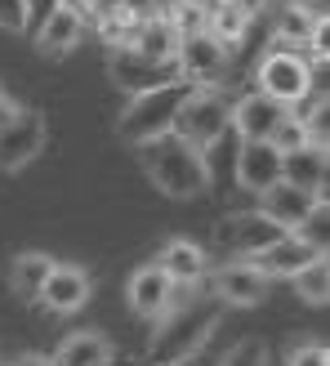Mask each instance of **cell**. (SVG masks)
<instances>
[{
	"label": "cell",
	"instance_id": "cb8c5ba5",
	"mask_svg": "<svg viewBox=\"0 0 330 366\" xmlns=\"http://www.w3.org/2000/svg\"><path fill=\"white\" fill-rule=\"evenodd\" d=\"M250 23H254V18H250L246 9H236V5H210V23H206V31L214 36V41H224L228 49H236V45L246 41Z\"/></svg>",
	"mask_w": 330,
	"mask_h": 366
},
{
	"label": "cell",
	"instance_id": "9a60e30c",
	"mask_svg": "<svg viewBox=\"0 0 330 366\" xmlns=\"http://www.w3.org/2000/svg\"><path fill=\"white\" fill-rule=\"evenodd\" d=\"M156 264L165 268V277H170L174 286H196V282L210 277V254H206V246L188 242V237H170V242L161 246Z\"/></svg>",
	"mask_w": 330,
	"mask_h": 366
},
{
	"label": "cell",
	"instance_id": "b9f144b4",
	"mask_svg": "<svg viewBox=\"0 0 330 366\" xmlns=\"http://www.w3.org/2000/svg\"><path fill=\"white\" fill-rule=\"evenodd\" d=\"M23 5H27V0H23Z\"/></svg>",
	"mask_w": 330,
	"mask_h": 366
},
{
	"label": "cell",
	"instance_id": "9c48e42d",
	"mask_svg": "<svg viewBox=\"0 0 330 366\" xmlns=\"http://www.w3.org/2000/svg\"><path fill=\"white\" fill-rule=\"evenodd\" d=\"M228 59H232V49H228L224 41H214L210 31H192V36H183V41H179V54H174L179 76H183V81H192V85H214L219 76H224Z\"/></svg>",
	"mask_w": 330,
	"mask_h": 366
},
{
	"label": "cell",
	"instance_id": "d590c367",
	"mask_svg": "<svg viewBox=\"0 0 330 366\" xmlns=\"http://www.w3.org/2000/svg\"><path fill=\"white\" fill-rule=\"evenodd\" d=\"M179 5V0H152V14H170Z\"/></svg>",
	"mask_w": 330,
	"mask_h": 366
},
{
	"label": "cell",
	"instance_id": "1f68e13d",
	"mask_svg": "<svg viewBox=\"0 0 330 366\" xmlns=\"http://www.w3.org/2000/svg\"><path fill=\"white\" fill-rule=\"evenodd\" d=\"M27 27V5L23 0H0V31H23Z\"/></svg>",
	"mask_w": 330,
	"mask_h": 366
},
{
	"label": "cell",
	"instance_id": "44dd1931",
	"mask_svg": "<svg viewBox=\"0 0 330 366\" xmlns=\"http://www.w3.org/2000/svg\"><path fill=\"white\" fill-rule=\"evenodd\" d=\"M54 366H112L116 353H112V340L99 335V331H76L59 344V353L49 357Z\"/></svg>",
	"mask_w": 330,
	"mask_h": 366
},
{
	"label": "cell",
	"instance_id": "d6a6232c",
	"mask_svg": "<svg viewBox=\"0 0 330 366\" xmlns=\"http://www.w3.org/2000/svg\"><path fill=\"white\" fill-rule=\"evenodd\" d=\"M125 5V0H85V18H103V14H112V9H121Z\"/></svg>",
	"mask_w": 330,
	"mask_h": 366
},
{
	"label": "cell",
	"instance_id": "30bf717a",
	"mask_svg": "<svg viewBox=\"0 0 330 366\" xmlns=\"http://www.w3.org/2000/svg\"><path fill=\"white\" fill-rule=\"evenodd\" d=\"M206 295L224 308H254V304L268 300V277L250 259H236V264H224L214 272Z\"/></svg>",
	"mask_w": 330,
	"mask_h": 366
},
{
	"label": "cell",
	"instance_id": "2e32d148",
	"mask_svg": "<svg viewBox=\"0 0 330 366\" xmlns=\"http://www.w3.org/2000/svg\"><path fill=\"white\" fill-rule=\"evenodd\" d=\"M236 183L246 192H264L272 183H281V152L268 139L241 143V152H236Z\"/></svg>",
	"mask_w": 330,
	"mask_h": 366
},
{
	"label": "cell",
	"instance_id": "ba28073f",
	"mask_svg": "<svg viewBox=\"0 0 330 366\" xmlns=\"http://www.w3.org/2000/svg\"><path fill=\"white\" fill-rule=\"evenodd\" d=\"M107 71H112V81L125 89V94H143V89H156V85H170V81H183L179 76V63H156L148 54H139L130 45H121L107 54Z\"/></svg>",
	"mask_w": 330,
	"mask_h": 366
},
{
	"label": "cell",
	"instance_id": "52a82bcc",
	"mask_svg": "<svg viewBox=\"0 0 330 366\" xmlns=\"http://www.w3.org/2000/svg\"><path fill=\"white\" fill-rule=\"evenodd\" d=\"M277 237H286L281 224H272L264 210H236L228 219H219L214 224V250L219 254H246L254 259L259 250H268Z\"/></svg>",
	"mask_w": 330,
	"mask_h": 366
},
{
	"label": "cell",
	"instance_id": "8fae6325",
	"mask_svg": "<svg viewBox=\"0 0 330 366\" xmlns=\"http://www.w3.org/2000/svg\"><path fill=\"white\" fill-rule=\"evenodd\" d=\"M89 295H94V277L81 264H54L36 304H45L49 313H81L89 304Z\"/></svg>",
	"mask_w": 330,
	"mask_h": 366
},
{
	"label": "cell",
	"instance_id": "83f0119b",
	"mask_svg": "<svg viewBox=\"0 0 330 366\" xmlns=\"http://www.w3.org/2000/svg\"><path fill=\"white\" fill-rule=\"evenodd\" d=\"M165 18H170V27H174L179 36L206 31V23H210V0H179V5L165 14Z\"/></svg>",
	"mask_w": 330,
	"mask_h": 366
},
{
	"label": "cell",
	"instance_id": "e0dca14e",
	"mask_svg": "<svg viewBox=\"0 0 330 366\" xmlns=\"http://www.w3.org/2000/svg\"><path fill=\"white\" fill-rule=\"evenodd\" d=\"M317 23H326V0H313V5H286L277 9V23H272V36H277V49H308L317 36Z\"/></svg>",
	"mask_w": 330,
	"mask_h": 366
},
{
	"label": "cell",
	"instance_id": "60d3db41",
	"mask_svg": "<svg viewBox=\"0 0 330 366\" xmlns=\"http://www.w3.org/2000/svg\"><path fill=\"white\" fill-rule=\"evenodd\" d=\"M112 366H121V362H112Z\"/></svg>",
	"mask_w": 330,
	"mask_h": 366
},
{
	"label": "cell",
	"instance_id": "6da1fadb",
	"mask_svg": "<svg viewBox=\"0 0 330 366\" xmlns=\"http://www.w3.org/2000/svg\"><path fill=\"white\" fill-rule=\"evenodd\" d=\"M139 166L165 197L192 201L210 188V157L196 152L188 139H179L174 130H165L148 143H139Z\"/></svg>",
	"mask_w": 330,
	"mask_h": 366
},
{
	"label": "cell",
	"instance_id": "8d00e7d4",
	"mask_svg": "<svg viewBox=\"0 0 330 366\" xmlns=\"http://www.w3.org/2000/svg\"><path fill=\"white\" fill-rule=\"evenodd\" d=\"M268 5H277V9H286V5H299V0H268Z\"/></svg>",
	"mask_w": 330,
	"mask_h": 366
},
{
	"label": "cell",
	"instance_id": "ffe728a7",
	"mask_svg": "<svg viewBox=\"0 0 330 366\" xmlns=\"http://www.w3.org/2000/svg\"><path fill=\"white\" fill-rule=\"evenodd\" d=\"M326 170H330V152L304 143L295 152H281V179L295 183L304 192H326Z\"/></svg>",
	"mask_w": 330,
	"mask_h": 366
},
{
	"label": "cell",
	"instance_id": "277c9868",
	"mask_svg": "<svg viewBox=\"0 0 330 366\" xmlns=\"http://www.w3.org/2000/svg\"><path fill=\"white\" fill-rule=\"evenodd\" d=\"M232 130V103L219 94V89H192L188 103L179 107V117H174V134L179 139H188L196 152H214L219 143H224V134Z\"/></svg>",
	"mask_w": 330,
	"mask_h": 366
},
{
	"label": "cell",
	"instance_id": "484cf974",
	"mask_svg": "<svg viewBox=\"0 0 330 366\" xmlns=\"http://www.w3.org/2000/svg\"><path fill=\"white\" fill-rule=\"evenodd\" d=\"M139 23L143 18L130 9V5H121V9H112V14H103V18H94V31L103 36L112 49H121V45H130L134 41V31H139Z\"/></svg>",
	"mask_w": 330,
	"mask_h": 366
},
{
	"label": "cell",
	"instance_id": "4316f807",
	"mask_svg": "<svg viewBox=\"0 0 330 366\" xmlns=\"http://www.w3.org/2000/svg\"><path fill=\"white\" fill-rule=\"evenodd\" d=\"M295 237L304 246H313L317 254H326V246H330V206H326V197H317V206L304 214V224L295 228Z\"/></svg>",
	"mask_w": 330,
	"mask_h": 366
},
{
	"label": "cell",
	"instance_id": "e575fe53",
	"mask_svg": "<svg viewBox=\"0 0 330 366\" xmlns=\"http://www.w3.org/2000/svg\"><path fill=\"white\" fill-rule=\"evenodd\" d=\"M9 366H54L45 353H23V357H18V362H9Z\"/></svg>",
	"mask_w": 330,
	"mask_h": 366
},
{
	"label": "cell",
	"instance_id": "836d02e7",
	"mask_svg": "<svg viewBox=\"0 0 330 366\" xmlns=\"http://www.w3.org/2000/svg\"><path fill=\"white\" fill-rule=\"evenodd\" d=\"M232 5H236V9H246L250 18H259V14L268 9V0H232Z\"/></svg>",
	"mask_w": 330,
	"mask_h": 366
},
{
	"label": "cell",
	"instance_id": "8992f818",
	"mask_svg": "<svg viewBox=\"0 0 330 366\" xmlns=\"http://www.w3.org/2000/svg\"><path fill=\"white\" fill-rule=\"evenodd\" d=\"M45 139H49L45 117L36 112V107H14L9 103L5 112H0V170L14 174V170L31 166V161L41 157Z\"/></svg>",
	"mask_w": 330,
	"mask_h": 366
},
{
	"label": "cell",
	"instance_id": "3957f363",
	"mask_svg": "<svg viewBox=\"0 0 330 366\" xmlns=\"http://www.w3.org/2000/svg\"><path fill=\"white\" fill-rule=\"evenodd\" d=\"M192 89H196L192 81H170V85L143 89V94H130V103H125V112L116 121V139L139 148V143L174 130V117H179V107L188 103Z\"/></svg>",
	"mask_w": 330,
	"mask_h": 366
},
{
	"label": "cell",
	"instance_id": "d4e9b609",
	"mask_svg": "<svg viewBox=\"0 0 330 366\" xmlns=\"http://www.w3.org/2000/svg\"><path fill=\"white\" fill-rule=\"evenodd\" d=\"M290 282H295V295H299L304 304H317V308H321V304L330 300V264H326V254H317V259L308 264L304 272H295Z\"/></svg>",
	"mask_w": 330,
	"mask_h": 366
},
{
	"label": "cell",
	"instance_id": "5bb4252c",
	"mask_svg": "<svg viewBox=\"0 0 330 366\" xmlns=\"http://www.w3.org/2000/svg\"><path fill=\"white\" fill-rule=\"evenodd\" d=\"M286 117V107L277 99L259 94V89H250V94H241L232 103V130L241 134V143H254V139H268L272 130H277V121Z\"/></svg>",
	"mask_w": 330,
	"mask_h": 366
},
{
	"label": "cell",
	"instance_id": "ab89813d",
	"mask_svg": "<svg viewBox=\"0 0 330 366\" xmlns=\"http://www.w3.org/2000/svg\"><path fill=\"white\" fill-rule=\"evenodd\" d=\"M304 5H313V0H304Z\"/></svg>",
	"mask_w": 330,
	"mask_h": 366
},
{
	"label": "cell",
	"instance_id": "4fadbf2b",
	"mask_svg": "<svg viewBox=\"0 0 330 366\" xmlns=\"http://www.w3.org/2000/svg\"><path fill=\"white\" fill-rule=\"evenodd\" d=\"M31 36H36V49H41L45 59H63V54H71L85 41V14L71 9V5H54L49 18Z\"/></svg>",
	"mask_w": 330,
	"mask_h": 366
},
{
	"label": "cell",
	"instance_id": "f35d334b",
	"mask_svg": "<svg viewBox=\"0 0 330 366\" xmlns=\"http://www.w3.org/2000/svg\"><path fill=\"white\" fill-rule=\"evenodd\" d=\"M5 107H9V99H5V85H0V112H5Z\"/></svg>",
	"mask_w": 330,
	"mask_h": 366
},
{
	"label": "cell",
	"instance_id": "ac0fdd59",
	"mask_svg": "<svg viewBox=\"0 0 330 366\" xmlns=\"http://www.w3.org/2000/svg\"><path fill=\"white\" fill-rule=\"evenodd\" d=\"M317 197H326V192H304V188L281 179V183H272V188L259 192V210L272 219V224H281L286 232H295L304 224V214L317 206Z\"/></svg>",
	"mask_w": 330,
	"mask_h": 366
},
{
	"label": "cell",
	"instance_id": "4dcf8cb0",
	"mask_svg": "<svg viewBox=\"0 0 330 366\" xmlns=\"http://www.w3.org/2000/svg\"><path fill=\"white\" fill-rule=\"evenodd\" d=\"M286 366H330V353L321 340H308V344H295L286 357Z\"/></svg>",
	"mask_w": 330,
	"mask_h": 366
},
{
	"label": "cell",
	"instance_id": "74e56055",
	"mask_svg": "<svg viewBox=\"0 0 330 366\" xmlns=\"http://www.w3.org/2000/svg\"><path fill=\"white\" fill-rule=\"evenodd\" d=\"M59 5H71V9H85V0H59Z\"/></svg>",
	"mask_w": 330,
	"mask_h": 366
},
{
	"label": "cell",
	"instance_id": "d6986e66",
	"mask_svg": "<svg viewBox=\"0 0 330 366\" xmlns=\"http://www.w3.org/2000/svg\"><path fill=\"white\" fill-rule=\"evenodd\" d=\"M313 259H317V250H313V246H304L295 232H286V237H277V242H272L268 250L254 254L250 264L272 282V277H295V272H304Z\"/></svg>",
	"mask_w": 330,
	"mask_h": 366
},
{
	"label": "cell",
	"instance_id": "5b68a950",
	"mask_svg": "<svg viewBox=\"0 0 330 366\" xmlns=\"http://www.w3.org/2000/svg\"><path fill=\"white\" fill-rule=\"evenodd\" d=\"M254 81H259V94L277 99L281 107H299L313 99V63L299 49H268Z\"/></svg>",
	"mask_w": 330,
	"mask_h": 366
},
{
	"label": "cell",
	"instance_id": "7402d4cb",
	"mask_svg": "<svg viewBox=\"0 0 330 366\" xmlns=\"http://www.w3.org/2000/svg\"><path fill=\"white\" fill-rule=\"evenodd\" d=\"M179 41H183V36L170 27V18H165V14H152V18H143V23H139L130 49L148 54V59H156V63H170L174 54H179Z\"/></svg>",
	"mask_w": 330,
	"mask_h": 366
},
{
	"label": "cell",
	"instance_id": "7c38bea8",
	"mask_svg": "<svg viewBox=\"0 0 330 366\" xmlns=\"http://www.w3.org/2000/svg\"><path fill=\"white\" fill-rule=\"evenodd\" d=\"M174 290H179V286L165 277V268H161V264H143V268H134L130 286H125V304H130V313L156 322L165 308L174 304Z\"/></svg>",
	"mask_w": 330,
	"mask_h": 366
},
{
	"label": "cell",
	"instance_id": "f546056e",
	"mask_svg": "<svg viewBox=\"0 0 330 366\" xmlns=\"http://www.w3.org/2000/svg\"><path fill=\"white\" fill-rule=\"evenodd\" d=\"M219 366H268V344L254 340V335H246L241 344H232L228 357L219 362Z\"/></svg>",
	"mask_w": 330,
	"mask_h": 366
},
{
	"label": "cell",
	"instance_id": "7a4b0ae2",
	"mask_svg": "<svg viewBox=\"0 0 330 366\" xmlns=\"http://www.w3.org/2000/svg\"><path fill=\"white\" fill-rule=\"evenodd\" d=\"M219 317H224V304H201L196 308L192 300H183L174 290V304L156 317L161 326L152 331V344H148L143 366H183V362H192L196 349L214 335Z\"/></svg>",
	"mask_w": 330,
	"mask_h": 366
},
{
	"label": "cell",
	"instance_id": "f1b7e54d",
	"mask_svg": "<svg viewBox=\"0 0 330 366\" xmlns=\"http://www.w3.org/2000/svg\"><path fill=\"white\" fill-rule=\"evenodd\" d=\"M268 143H272L277 152H295V148H304V143H308V130H304V121H299V117H295V112L286 107V117L277 121V130L268 134Z\"/></svg>",
	"mask_w": 330,
	"mask_h": 366
},
{
	"label": "cell",
	"instance_id": "603a6c76",
	"mask_svg": "<svg viewBox=\"0 0 330 366\" xmlns=\"http://www.w3.org/2000/svg\"><path fill=\"white\" fill-rule=\"evenodd\" d=\"M49 268H54V254L45 250H23V254H14V268H9V282L18 290V300L23 304H36L41 300V286L49 277Z\"/></svg>",
	"mask_w": 330,
	"mask_h": 366
}]
</instances>
